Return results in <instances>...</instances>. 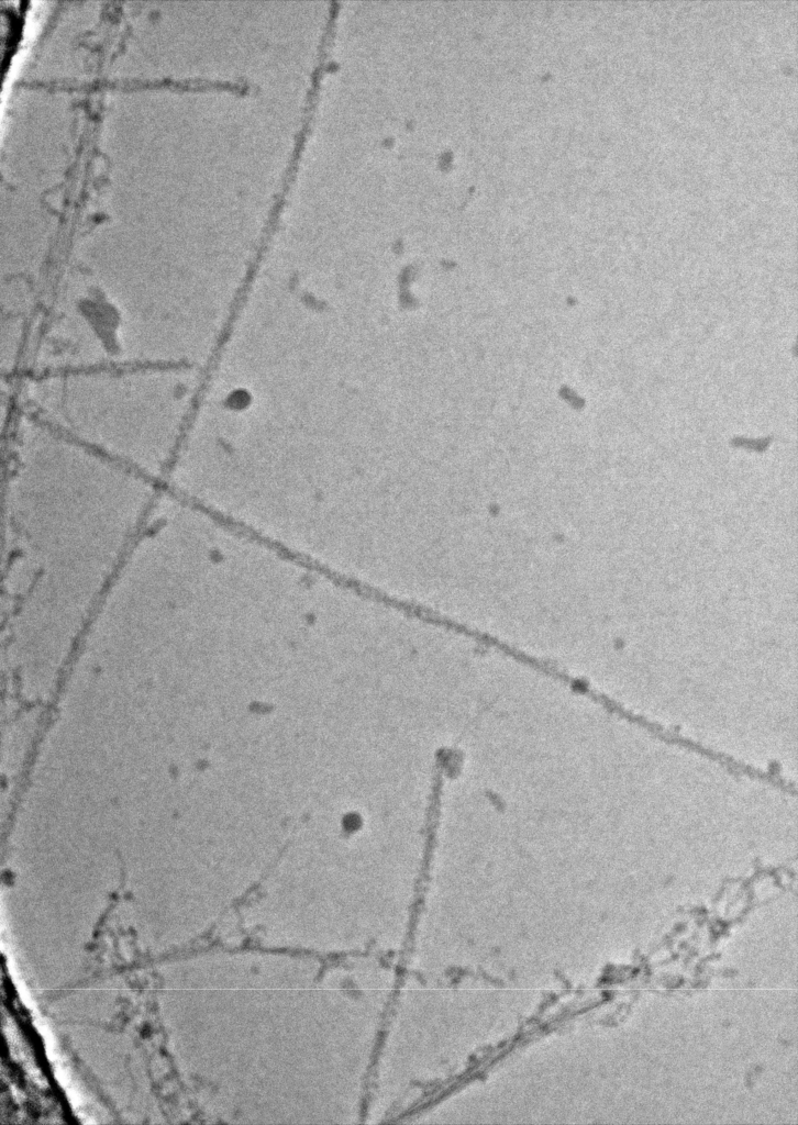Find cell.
<instances>
[{
	"label": "cell",
	"mask_w": 798,
	"mask_h": 1125,
	"mask_svg": "<svg viewBox=\"0 0 798 1125\" xmlns=\"http://www.w3.org/2000/svg\"><path fill=\"white\" fill-rule=\"evenodd\" d=\"M160 491L121 464L13 468L3 488L2 638L73 656Z\"/></svg>",
	"instance_id": "6da1fadb"
},
{
	"label": "cell",
	"mask_w": 798,
	"mask_h": 1125,
	"mask_svg": "<svg viewBox=\"0 0 798 1125\" xmlns=\"http://www.w3.org/2000/svg\"><path fill=\"white\" fill-rule=\"evenodd\" d=\"M516 662L569 687L573 691L588 698L607 712L629 722L630 724L638 727H642L645 724V716L625 709L614 699L591 687L585 679L569 673L566 669L562 668L551 659L536 656L522 649L517 655Z\"/></svg>",
	"instance_id": "7a4b0ae2"
}]
</instances>
